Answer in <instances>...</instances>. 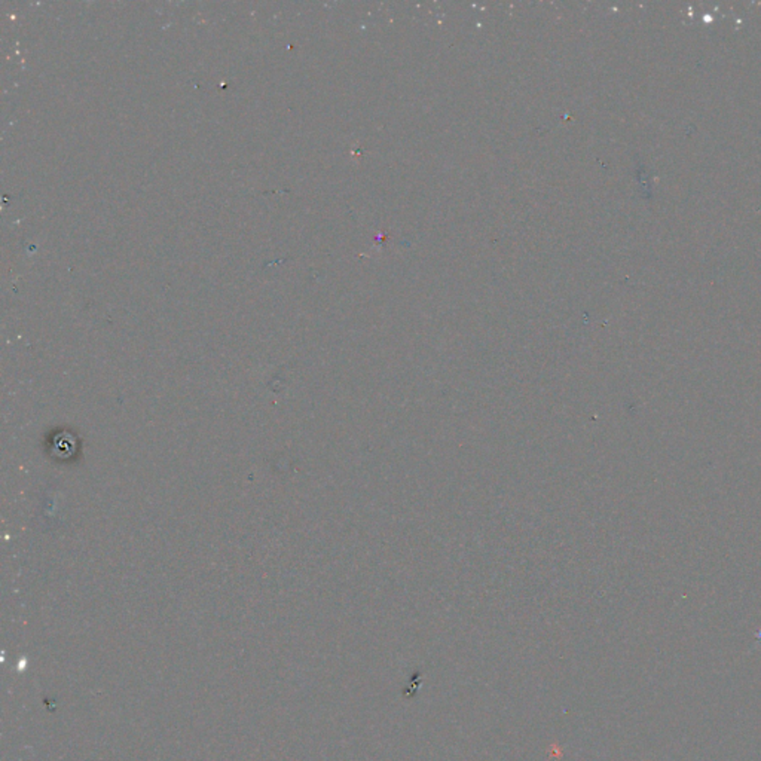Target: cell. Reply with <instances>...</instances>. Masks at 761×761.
Here are the masks:
<instances>
[]
</instances>
